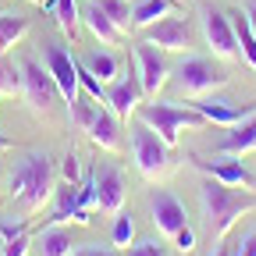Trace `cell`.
<instances>
[{
	"instance_id": "cell-1",
	"label": "cell",
	"mask_w": 256,
	"mask_h": 256,
	"mask_svg": "<svg viewBox=\"0 0 256 256\" xmlns=\"http://www.w3.org/2000/svg\"><path fill=\"white\" fill-rule=\"evenodd\" d=\"M200 203H203V224H206V235L210 242H224L228 238V232L235 228V224L256 210V192H238V188H228L220 185L214 178H206L200 185Z\"/></svg>"
},
{
	"instance_id": "cell-2",
	"label": "cell",
	"mask_w": 256,
	"mask_h": 256,
	"mask_svg": "<svg viewBox=\"0 0 256 256\" xmlns=\"http://www.w3.org/2000/svg\"><path fill=\"white\" fill-rule=\"evenodd\" d=\"M54 188H57V174L46 153H25L8 174V196L25 214H40L43 206H50Z\"/></svg>"
},
{
	"instance_id": "cell-3",
	"label": "cell",
	"mask_w": 256,
	"mask_h": 256,
	"mask_svg": "<svg viewBox=\"0 0 256 256\" xmlns=\"http://www.w3.org/2000/svg\"><path fill=\"white\" fill-rule=\"evenodd\" d=\"M128 142H132V160L146 182H164L174 174V153L171 146L160 139L150 124H142L139 118H132L128 124Z\"/></svg>"
},
{
	"instance_id": "cell-4",
	"label": "cell",
	"mask_w": 256,
	"mask_h": 256,
	"mask_svg": "<svg viewBox=\"0 0 256 256\" xmlns=\"http://www.w3.org/2000/svg\"><path fill=\"white\" fill-rule=\"evenodd\" d=\"M136 118L142 121V124H150L153 132L164 139L171 150L178 146V139H182V132H200V128H206L210 121L196 110V107H182V104H160V100H153V104H142L139 110H136Z\"/></svg>"
},
{
	"instance_id": "cell-5",
	"label": "cell",
	"mask_w": 256,
	"mask_h": 256,
	"mask_svg": "<svg viewBox=\"0 0 256 256\" xmlns=\"http://www.w3.org/2000/svg\"><path fill=\"white\" fill-rule=\"evenodd\" d=\"M232 78L224 75L220 68H214V60L206 57H185L178 68H174V89L188 100H200V96L214 92V89H224Z\"/></svg>"
},
{
	"instance_id": "cell-6",
	"label": "cell",
	"mask_w": 256,
	"mask_h": 256,
	"mask_svg": "<svg viewBox=\"0 0 256 256\" xmlns=\"http://www.w3.org/2000/svg\"><path fill=\"white\" fill-rule=\"evenodd\" d=\"M22 96H25V104L32 107V114H46L54 107V100L60 96L54 75L43 68L36 57H25L22 60Z\"/></svg>"
},
{
	"instance_id": "cell-7",
	"label": "cell",
	"mask_w": 256,
	"mask_h": 256,
	"mask_svg": "<svg viewBox=\"0 0 256 256\" xmlns=\"http://www.w3.org/2000/svg\"><path fill=\"white\" fill-rule=\"evenodd\" d=\"M200 22H203V36L210 43V50L220 57V60H238V40H235V25H232V14H224L217 8H203L200 11Z\"/></svg>"
},
{
	"instance_id": "cell-8",
	"label": "cell",
	"mask_w": 256,
	"mask_h": 256,
	"mask_svg": "<svg viewBox=\"0 0 256 256\" xmlns=\"http://www.w3.org/2000/svg\"><path fill=\"white\" fill-rule=\"evenodd\" d=\"M188 164L200 168L206 178L228 185V188H246V192H256V174L242 164V160H206L200 153H188Z\"/></svg>"
},
{
	"instance_id": "cell-9",
	"label": "cell",
	"mask_w": 256,
	"mask_h": 256,
	"mask_svg": "<svg viewBox=\"0 0 256 256\" xmlns=\"http://www.w3.org/2000/svg\"><path fill=\"white\" fill-rule=\"evenodd\" d=\"M132 57H136V72H139L142 92L150 96V100H156V92L168 86V75H171V64H168L164 50H156L150 43H139L132 50Z\"/></svg>"
},
{
	"instance_id": "cell-10",
	"label": "cell",
	"mask_w": 256,
	"mask_h": 256,
	"mask_svg": "<svg viewBox=\"0 0 256 256\" xmlns=\"http://www.w3.org/2000/svg\"><path fill=\"white\" fill-rule=\"evenodd\" d=\"M146 100V92H142V82H139V72L132 68L128 75H118L110 86H107V96H104V104L114 110V118L128 121V118H136V110L142 107Z\"/></svg>"
},
{
	"instance_id": "cell-11",
	"label": "cell",
	"mask_w": 256,
	"mask_h": 256,
	"mask_svg": "<svg viewBox=\"0 0 256 256\" xmlns=\"http://www.w3.org/2000/svg\"><path fill=\"white\" fill-rule=\"evenodd\" d=\"M142 43L164 50V54H182L192 43V28H188L185 18H171L168 14V18H160V22H153V25L142 28Z\"/></svg>"
},
{
	"instance_id": "cell-12",
	"label": "cell",
	"mask_w": 256,
	"mask_h": 256,
	"mask_svg": "<svg viewBox=\"0 0 256 256\" xmlns=\"http://www.w3.org/2000/svg\"><path fill=\"white\" fill-rule=\"evenodd\" d=\"M43 60H46V72L54 75L60 96L68 104H75L78 96H82V86H78V60L68 54V50H60V46H43Z\"/></svg>"
},
{
	"instance_id": "cell-13",
	"label": "cell",
	"mask_w": 256,
	"mask_h": 256,
	"mask_svg": "<svg viewBox=\"0 0 256 256\" xmlns=\"http://www.w3.org/2000/svg\"><path fill=\"white\" fill-rule=\"evenodd\" d=\"M150 214H153V228L164 235V238H174L182 228H188L182 200L171 196V192H164V188H156L153 196H150Z\"/></svg>"
},
{
	"instance_id": "cell-14",
	"label": "cell",
	"mask_w": 256,
	"mask_h": 256,
	"mask_svg": "<svg viewBox=\"0 0 256 256\" xmlns=\"http://www.w3.org/2000/svg\"><path fill=\"white\" fill-rule=\"evenodd\" d=\"M92 174H96V206H100L104 214L124 210V174L114 164L92 168Z\"/></svg>"
},
{
	"instance_id": "cell-15",
	"label": "cell",
	"mask_w": 256,
	"mask_h": 256,
	"mask_svg": "<svg viewBox=\"0 0 256 256\" xmlns=\"http://www.w3.org/2000/svg\"><path fill=\"white\" fill-rule=\"evenodd\" d=\"M210 124H220V128H235V124H242L246 118H252L256 114V104H232V100H203L200 96V104H192Z\"/></svg>"
},
{
	"instance_id": "cell-16",
	"label": "cell",
	"mask_w": 256,
	"mask_h": 256,
	"mask_svg": "<svg viewBox=\"0 0 256 256\" xmlns=\"http://www.w3.org/2000/svg\"><path fill=\"white\" fill-rule=\"evenodd\" d=\"M82 18H86V28L92 32V40L100 43V46H121V40H124V32L104 14V8L96 4V0H89L86 4V11H82Z\"/></svg>"
},
{
	"instance_id": "cell-17",
	"label": "cell",
	"mask_w": 256,
	"mask_h": 256,
	"mask_svg": "<svg viewBox=\"0 0 256 256\" xmlns=\"http://www.w3.org/2000/svg\"><path fill=\"white\" fill-rule=\"evenodd\" d=\"M217 153H220V156H246V153H256V114L246 118L242 124L228 128V136L220 139Z\"/></svg>"
},
{
	"instance_id": "cell-18",
	"label": "cell",
	"mask_w": 256,
	"mask_h": 256,
	"mask_svg": "<svg viewBox=\"0 0 256 256\" xmlns=\"http://www.w3.org/2000/svg\"><path fill=\"white\" fill-rule=\"evenodd\" d=\"M89 139L100 146L104 153H121V128H118V118H114L110 107L107 110L96 107V118L89 124Z\"/></svg>"
},
{
	"instance_id": "cell-19",
	"label": "cell",
	"mask_w": 256,
	"mask_h": 256,
	"mask_svg": "<svg viewBox=\"0 0 256 256\" xmlns=\"http://www.w3.org/2000/svg\"><path fill=\"white\" fill-rule=\"evenodd\" d=\"M75 246L78 242L72 238V232L64 228V224H50V228H43L36 235V252L40 256H72Z\"/></svg>"
},
{
	"instance_id": "cell-20",
	"label": "cell",
	"mask_w": 256,
	"mask_h": 256,
	"mask_svg": "<svg viewBox=\"0 0 256 256\" xmlns=\"http://www.w3.org/2000/svg\"><path fill=\"white\" fill-rule=\"evenodd\" d=\"M185 4L182 0H139V4L132 8V28H146V25H153V22H160V18H168V14H174V11H182Z\"/></svg>"
},
{
	"instance_id": "cell-21",
	"label": "cell",
	"mask_w": 256,
	"mask_h": 256,
	"mask_svg": "<svg viewBox=\"0 0 256 256\" xmlns=\"http://www.w3.org/2000/svg\"><path fill=\"white\" fill-rule=\"evenodd\" d=\"M78 217V185L75 182H64L54 188V217L50 224H64V220H75Z\"/></svg>"
},
{
	"instance_id": "cell-22",
	"label": "cell",
	"mask_w": 256,
	"mask_h": 256,
	"mask_svg": "<svg viewBox=\"0 0 256 256\" xmlns=\"http://www.w3.org/2000/svg\"><path fill=\"white\" fill-rule=\"evenodd\" d=\"M82 64L100 78L104 86H110L118 75H121V60H118V54H110V50H92V54H86L82 57Z\"/></svg>"
},
{
	"instance_id": "cell-23",
	"label": "cell",
	"mask_w": 256,
	"mask_h": 256,
	"mask_svg": "<svg viewBox=\"0 0 256 256\" xmlns=\"http://www.w3.org/2000/svg\"><path fill=\"white\" fill-rule=\"evenodd\" d=\"M25 36H28V18L25 14H18V11H4V14H0V54L18 46Z\"/></svg>"
},
{
	"instance_id": "cell-24",
	"label": "cell",
	"mask_w": 256,
	"mask_h": 256,
	"mask_svg": "<svg viewBox=\"0 0 256 256\" xmlns=\"http://www.w3.org/2000/svg\"><path fill=\"white\" fill-rule=\"evenodd\" d=\"M232 25H235V40H238V54L246 57V64H252L256 68V32L249 28V18L242 11L232 14Z\"/></svg>"
},
{
	"instance_id": "cell-25",
	"label": "cell",
	"mask_w": 256,
	"mask_h": 256,
	"mask_svg": "<svg viewBox=\"0 0 256 256\" xmlns=\"http://www.w3.org/2000/svg\"><path fill=\"white\" fill-rule=\"evenodd\" d=\"M54 18H57L60 32H64L68 40H75V36H78V25H82V18H78V0H57Z\"/></svg>"
},
{
	"instance_id": "cell-26",
	"label": "cell",
	"mask_w": 256,
	"mask_h": 256,
	"mask_svg": "<svg viewBox=\"0 0 256 256\" xmlns=\"http://www.w3.org/2000/svg\"><path fill=\"white\" fill-rule=\"evenodd\" d=\"M132 242H136V220H132L128 210H118L114 214V228H110V246H118L124 252Z\"/></svg>"
},
{
	"instance_id": "cell-27",
	"label": "cell",
	"mask_w": 256,
	"mask_h": 256,
	"mask_svg": "<svg viewBox=\"0 0 256 256\" xmlns=\"http://www.w3.org/2000/svg\"><path fill=\"white\" fill-rule=\"evenodd\" d=\"M96 4H100L104 8V14L121 28V32H128V28H132V0H96Z\"/></svg>"
},
{
	"instance_id": "cell-28",
	"label": "cell",
	"mask_w": 256,
	"mask_h": 256,
	"mask_svg": "<svg viewBox=\"0 0 256 256\" xmlns=\"http://www.w3.org/2000/svg\"><path fill=\"white\" fill-rule=\"evenodd\" d=\"M68 118H72V124L78 128V132H89V124H92V118H96V107H92V96H89V92L78 96L75 104H68Z\"/></svg>"
},
{
	"instance_id": "cell-29",
	"label": "cell",
	"mask_w": 256,
	"mask_h": 256,
	"mask_svg": "<svg viewBox=\"0 0 256 256\" xmlns=\"http://www.w3.org/2000/svg\"><path fill=\"white\" fill-rule=\"evenodd\" d=\"M75 60H78V57H75ZM78 86H82V89H86V92L92 96V100H104V96H107V86H104L100 78H96V75H92V72L86 68L82 60H78Z\"/></svg>"
},
{
	"instance_id": "cell-30",
	"label": "cell",
	"mask_w": 256,
	"mask_h": 256,
	"mask_svg": "<svg viewBox=\"0 0 256 256\" xmlns=\"http://www.w3.org/2000/svg\"><path fill=\"white\" fill-rule=\"evenodd\" d=\"M124 256H168V246L156 242V238H142V242H136V246H128Z\"/></svg>"
},
{
	"instance_id": "cell-31",
	"label": "cell",
	"mask_w": 256,
	"mask_h": 256,
	"mask_svg": "<svg viewBox=\"0 0 256 256\" xmlns=\"http://www.w3.org/2000/svg\"><path fill=\"white\" fill-rule=\"evenodd\" d=\"M72 256H124L118 246H100V242H82V246H75V252Z\"/></svg>"
},
{
	"instance_id": "cell-32",
	"label": "cell",
	"mask_w": 256,
	"mask_h": 256,
	"mask_svg": "<svg viewBox=\"0 0 256 256\" xmlns=\"http://www.w3.org/2000/svg\"><path fill=\"white\" fill-rule=\"evenodd\" d=\"M78 153H68L64 156V164H60V174H64V182H75L78 185V178H82V164H78Z\"/></svg>"
},
{
	"instance_id": "cell-33",
	"label": "cell",
	"mask_w": 256,
	"mask_h": 256,
	"mask_svg": "<svg viewBox=\"0 0 256 256\" xmlns=\"http://www.w3.org/2000/svg\"><path fill=\"white\" fill-rule=\"evenodd\" d=\"M25 252H28V228L4 242V256H25Z\"/></svg>"
},
{
	"instance_id": "cell-34",
	"label": "cell",
	"mask_w": 256,
	"mask_h": 256,
	"mask_svg": "<svg viewBox=\"0 0 256 256\" xmlns=\"http://www.w3.org/2000/svg\"><path fill=\"white\" fill-rule=\"evenodd\" d=\"M171 242H174L182 252H192V249H196V232H192V228H182V232H178Z\"/></svg>"
},
{
	"instance_id": "cell-35",
	"label": "cell",
	"mask_w": 256,
	"mask_h": 256,
	"mask_svg": "<svg viewBox=\"0 0 256 256\" xmlns=\"http://www.w3.org/2000/svg\"><path fill=\"white\" fill-rule=\"evenodd\" d=\"M232 256H256V232H252V235H246V238L232 249Z\"/></svg>"
},
{
	"instance_id": "cell-36",
	"label": "cell",
	"mask_w": 256,
	"mask_h": 256,
	"mask_svg": "<svg viewBox=\"0 0 256 256\" xmlns=\"http://www.w3.org/2000/svg\"><path fill=\"white\" fill-rule=\"evenodd\" d=\"M18 232H25V224H8V220H0V249H4V242L14 238Z\"/></svg>"
},
{
	"instance_id": "cell-37",
	"label": "cell",
	"mask_w": 256,
	"mask_h": 256,
	"mask_svg": "<svg viewBox=\"0 0 256 256\" xmlns=\"http://www.w3.org/2000/svg\"><path fill=\"white\" fill-rule=\"evenodd\" d=\"M246 18H249V28L256 32V0H249V8H246Z\"/></svg>"
},
{
	"instance_id": "cell-38",
	"label": "cell",
	"mask_w": 256,
	"mask_h": 256,
	"mask_svg": "<svg viewBox=\"0 0 256 256\" xmlns=\"http://www.w3.org/2000/svg\"><path fill=\"white\" fill-rule=\"evenodd\" d=\"M232 249H235V246H220V249H217L214 256H232Z\"/></svg>"
},
{
	"instance_id": "cell-39",
	"label": "cell",
	"mask_w": 256,
	"mask_h": 256,
	"mask_svg": "<svg viewBox=\"0 0 256 256\" xmlns=\"http://www.w3.org/2000/svg\"><path fill=\"white\" fill-rule=\"evenodd\" d=\"M4 150H11V139H8V136H0V153H4Z\"/></svg>"
},
{
	"instance_id": "cell-40",
	"label": "cell",
	"mask_w": 256,
	"mask_h": 256,
	"mask_svg": "<svg viewBox=\"0 0 256 256\" xmlns=\"http://www.w3.org/2000/svg\"><path fill=\"white\" fill-rule=\"evenodd\" d=\"M0 182H4V164H0Z\"/></svg>"
},
{
	"instance_id": "cell-41",
	"label": "cell",
	"mask_w": 256,
	"mask_h": 256,
	"mask_svg": "<svg viewBox=\"0 0 256 256\" xmlns=\"http://www.w3.org/2000/svg\"><path fill=\"white\" fill-rule=\"evenodd\" d=\"M32 4H43V0H32Z\"/></svg>"
},
{
	"instance_id": "cell-42",
	"label": "cell",
	"mask_w": 256,
	"mask_h": 256,
	"mask_svg": "<svg viewBox=\"0 0 256 256\" xmlns=\"http://www.w3.org/2000/svg\"><path fill=\"white\" fill-rule=\"evenodd\" d=\"M0 256H4V249H0Z\"/></svg>"
},
{
	"instance_id": "cell-43",
	"label": "cell",
	"mask_w": 256,
	"mask_h": 256,
	"mask_svg": "<svg viewBox=\"0 0 256 256\" xmlns=\"http://www.w3.org/2000/svg\"><path fill=\"white\" fill-rule=\"evenodd\" d=\"M182 4H185V0H182Z\"/></svg>"
}]
</instances>
